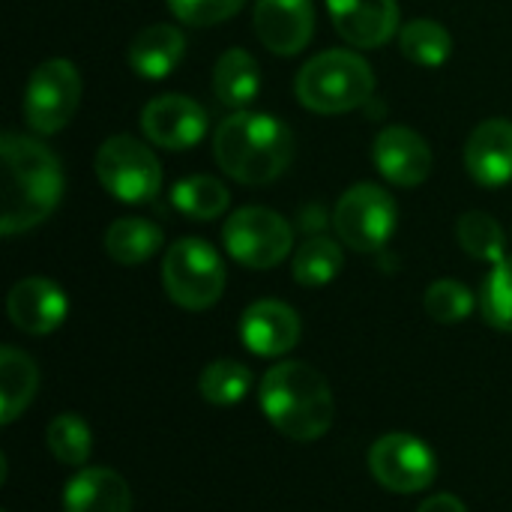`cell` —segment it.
Masks as SVG:
<instances>
[{"label":"cell","mask_w":512,"mask_h":512,"mask_svg":"<svg viewBox=\"0 0 512 512\" xmlns=\"http://www.w3.org/2000/svg\"><path fill=\"white\" fill-rule=\"evenodd\" d=\"M0 156V231L12 237L36 228L54 213L63 198V168L42 141L15 132L0 138Z\"/></svg>","instance_id":"1"},{"label":"cell","mask_w":512,"mask_h":512,"mask_svg":"<svg viewBox=\"0 0 512 512\" xmlns=\"http://www.w3.org/2000/svg\"><path fill=\"white\" fill-rule=\"evenodd\" d=\"M291 153V129L273 114L237 111L225 117L213 135V156L219 168L243 186L273 183L288 168Z\"/></svg>","instance_id":"2"},{"label":"cell","mask_w":512,"mask_h":512,"mask_svg":"<svg viewBox=\"0 0 512 512\" xmlns=\"http://www.w3.org/2000/svg\"><path fill=\"white\" fill-rule=\"evenodd\" d=\"M261 411L285 438L309 444L330 432L336 402L327 378L318 369L300 360H288L264 375Z\"/></svg>","instance_id":"3"},{"label":"cell","mask_w":512,"mask_h":512,"mask_svg":"<svg viewBox=\"0 0 512 512\" xmlns=\"http://www.w3.org/2000/svg\"><path fill=\"white\" fill-rule=\"evenodd\" d=\"M294 90L300 105L315 114H348L372 99L375 72L357 51L330 48L297 72Z\"/></svg>","instance_id":"4"},{"label":"cell","mask_w":512,"mask_h":512,"mask_svg":"<svg viewBox=\"0 0 512 512\" xmlns=\"http://www.w3.org/2000/svg\"><path fill=\"white\" fill-rule=\"evenodd\" d=\"M162 285L180 309L204 312L216 306L225 291V264L201 237H180L165 252Z\"/></svg>","instance_id":"5"},{"label":"cell","mask_w":512,"mask_h":512,"mask_svg":"<svg viewBox=\"0 0 512 512\" xmlns=\"http://www.w3.org/2000/svg\"><path fill=\"white\" fill-rule=\"evenodd\" d=\"M96 177L123 204L153 201L162 189V165L153 150L132 135H111L96 153Z\"/></svg>","instance_id":"6"},{"label":"cell","mask_w":512,"mask_h":512,"mask_svg":"<svg viewBox=\"0 0 512 512\" xmlns=\"http://www.w3.org/2000/svg\"><path fill=\"white\" fill-rule=\"evenodd\" d=\"M228 255L249 270H270L282 264L294 246V231L285 216L270 207H240L222 228Z\"/></svg>","instance_id":"7"},{"label":"cell","mask_w":512,"mask_h":512,"mask_svg":"<svg viewBox=\"0 0 512 512\" xmlns=\"http://www.w3.org/2000/svg\"><path fill=\"white\" fill-rule=\"evenodd\" d=\"M396 201L375 183H357L336 201L333 225L354 252H378L396 231Z\"/></svg>","instance_id":"8"},{"label":"cell","mask_w":512,"mask_h":512,"mask_svg":"<svg viewBox=\"0 0 512 512\" xmlns=\"http://www.w3.org/2000/svg\"><path fill=\"white\" fill-rule=\"evenodd\" d=\"M78 99H81L78 69L63 57L45 60L27 78L24 120H27V126L33 132L54 135L72 120V114L78 108Z\"/></svg>","instance_id":"9"},{"label":"cell","mask_w":512,"mask_h":512,"mask_svg":"<svg viewBox=\"0 0 512 512\" xmlns=\"http://www.w3.org/2000/svg\"><path fill=\"white\" fill-rule=\"evenodd\" d=\"M369 468L375 480L396 495H414L432 486L438 474L435 453L414 435L393 432L372 444L369 450Z\"/></svg>","instance_id":"10"},{"label":"cell","mask_w":512,"mask_h":512,"mask_svg":"<svg viewBox=\"0 0 512 512\" xmlns=\"http://www.w3.org/2000/svg\"><path fill=\"white\" fill-rule=\"evenodd\" d=\"M207 111L183 96V93H165L144 105L141 111V129L144 135L165 147V150H189L207 135Z\"/></svg>","instance_id":"11"},{"label":"cell","mask_w":512,"mask_h":512,"mask_svg":"<svg viewBox=\"0 0 512 512\" xmlns=\"http://www.w3.org/2000/svg\"><path fill=\"white\" fill-rule=\"evenodd\" d=\"M255 33L279 57L300 54L315 33L312 0H258Z\"/></svg>","instance_id":"12"},{"label":"cell","mask_w":512,"mask_h":512,"mask_svg":"<svg viewBox=\"0 0 512 512\" xmlns=\"http://www.w3.org/2000/svg\"><path fill=\"white\" fill-rule=\"evenodd\" d=\"M6 312L18 330H24L30 336H48L66 321L69 300L57 282L30 276V279H21L12 285V291L6 297Z\"/></svg>","instance_id":"13"},{"label":"cell","mask_w":512,"mask_h":512,"mask_svg":"<svg viewBox=\"0 0 512 512\" xmlns=\"http://www.w3.org/2000/svg\"><path fill=\"white\" fill-rule=\"evenodd\" d=\"M375 168L396 186H420L432 174V147L408 126H387L375 138Z\"/></svg>","instance_id":"14"},{"label":"cell","mask_w":512,"mask_h":512,"mask_svg":"<svg viewBox=\"0 0 512 512\" xmlns=\"http://www.w3.org/2000/svg\"><path fill=\"white\" fill-rule=\"evenodd\" d=\"M333 27L354 48H378L399 30L396 0H327Z\"/></svg>","instance_id":"15"},{"label":"cell","mask_w":512,"mask_h":512,"mask_svg":"<svg viewBox=\"0 0 512 512\" xmlns=\"http://www.w3.org/2000/svg\"><path fill=\"white\" fill-rule=\"evenodd\" d=\"M240 339L258 357H282L300 342V318L288 303L258 300L240 318Z\"/></svg>","instance_id":"16"},{"label":"cell","mask_w":512,"mask_h":512,"mask_svg":"<svg viewBox=\"0 0 512 512\" xmlns=\"http://www.w3.org/2000/svg\"><path fill=\"white\" fill-rule=\"evenodd\" d=\"M465 168L486 189H498V186L510 183L512 120L492 117L471 132V138L465 144Z\"/></svg>","instance_id":"17"},{"label":"cell","mask_w":512,"mask_h":512,"mask_svg":"<svg viewBox=\"0 0 512 512\" xmlns=\"http://www.w3.org/2000/svg\"><path fill=\"white\" fill-rule=\"evenodd\" d=\"M66 512H132V492L111 468H81L63 489Z\"/></svg>","instance_id":"18"},{"label":"cell","mask_w":512,"mask_h":512,"mask_svg":"<svg viewBox=\"0 0 512 512\" xmlns=\"http://www.w3.org/2000/svg\"><path fill=\"white\" fill-rule=\"evenodd\" d=\"M186 54V36L174 24H150L129 45V66L135 75L159 81L168 78Z\"/></svg>","instance_id":"19"},{"label":"cell","mask_w":512,"mask_h":512,"mask_svg":"<svg viewBox=\"0 0 512 512\" xmlns=\"http://www.w3.org/2000/svg\"><path fill=\"white\" fill-rule=\"evenodd\" d=\"M261 90V69L258 60L243 48H228L213 69V93L225 108L243 111L249 102H255Z\"/></svg>","instance_id":"20"},{"label":"cell","mask_w":512,"mask_h":512,"mask_svg":"<svg viewBox=\"0 0 512 512\" xmlns=\"http://www.w3.org/2000/svg\"><path fill=\"white\" fill-rule=\"evenodd\" d=\"M39 387V369L36 363L12 348L3 345L0 348V423L9 426L36 396Z\"/></svg>","instance_id":"21"},{"label":"cell","mask_w":512,"mask_h":512,"mask_svg":"<svg viewBox=\"0 0 512 512\" xmlns=\"http://www.w3.org/2000/svg\"><path fill=\"white\" fill-rule=\"evenodd\" d=\"M162 240L165 237L159 225H153L150 219L126 216L111 222V228L105 231V252L111 255V261L123 267H135L150 261L162 249Z\"/></svg>","instance_id":"22"},{"label":"cell","mask_w":512,"mask_h":512,"mask_svg":"<svg viewBox=\"0 0 512 512\" xmlns=\"http://www.w3.org/2000/svg\"><path fill=\"white\" fill-rule=\"evenodd\" d=\"M171 204L186 216V219H198V222H210L216 216H222L231 204V192L225 189V183H219L216 177L207 174H195V177H183L180 183H174L171 189Z\"/></svg>","instance_id":"23"},{"label":"cell","mask_w":512,"mask_h":512,"mask_svg":"<svg viewBox=\"0 0 512 512\" xmlns=\"http://www.w3.org/2000/svg\"><path fill=\"white\" fill-rule=\"evenodd\" d=\"M399 48L402 54L417 63V66H441L450 60L453 54V36L444 24L432 21V18H414L408 24H402L399 30Z\"/></svg>","instance_id":"24"},{"label":"cell","mask_w":512,"mask_h":512,"mask_svg":"<svg viewBox=\"0 0 512 512\" xmlns=\"http://www.w3.org/2000/svg\"><path fill=\"white\" fill-rule=\"evenodd\" d=\"M342 264H345V258H342V249L336 240L309 237L294 255V279L303 288H321L339 276Z\"/></svg>","instance_id":"25"},{"label":"cell","mask_w":512,"mask_h":512,"mask_svg":"<svg viewBox=\"0 0 512 512\" xmlns=\"http://www.w3.org/2000/svg\"><path fill=\"white\" fill-rule=\"evenodd\" d=\"M198 390H201L204 402L228 408V405H237L249 396L252 372L237 360H216L201 372Z\"/></svg>","instance_id":"26"},{"label":"cell","mask_w":512,"mask_h":512,"mask_svg":"<svg viewBox=\"0 0 512 512\" xmlns=\"http://www.w3.org/2000/svg\"><path fill=\"white\" fill-rule=\"evenodd\" d=\"M45 444L60 465L81 468L90 459L93 435H90V426L78 414H60L48 423Z\"/></svg>","instance_id":"27"},{"label":"cell","mask_w":512,"mask_h":512,"mask_svg":"<svg viewBox=\"0 0 512 512\" xmlns=\"http://www.w3.org/2000/svg\"><path fill=\"white\" fill-rule=\"evenodd\" d=\"M456 240L477 261L498 264L504 258V228L489 213H480V210L465 213L456 222Z\"/></svg>","instance_id":"28"},{"label":"cell","mask_w":512,"mask_h":512,"mask_svg":"<svg viewBox=\"0 0 512 512\" xmlns=\"http://www.w3.org/2000/svg\"><path fill=\"white\" fill-rule=\"evenodd\" d=\"M480 312L489 327L512 333V255L492 264V273L480 288Z\"/></svg>","instance_id":"29"},{"label":"cell","mask_w":512,"mask_h":512,"mask_svg":"<svg viewBox=\"0 0 512 512\" xmlns=\"http://www.w3.org/2000/svg\"><path fill=\"white\" fill-rule=\"evenodd\" d=\"M423 303H426V312H429L432 321H438V324H459V321H465L474 312L477 300H474L468 285H462L456 279H438V282L429 285Z\"/></svg>","instance_id":"30"},{"label":"cell","mask_w":512,"mask_h":512,"mask_svg":"<svg viewBox=\"0 0 512 512\" xmlns=\"http://www.w3.org/2000/svg\"><path fill=\"white\" fill-rule=\"evenodd\" d=\"M246 0H168V9L177 21L192 27H210L234 18Z\"/></svg>","instance_id":"31"},{"label":"cell","mask_w":512,"mask_h":512,"mask_svg":"<svg viewBox=\"0 0 512 512\" xmlns=\"http://www.w3.org/2000/svg\"><path fill=\"white\" fill-rule=\"evenodd\" d=\"M417 512H468V510H465V504H462L459 498H453V495H432V498H426V501L420 504V510Z\"/></svg>","instance_id":"32"}]
</instances>
